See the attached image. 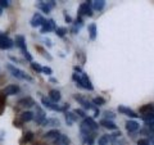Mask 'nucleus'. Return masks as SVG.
<instances>
[{
  "mask_svg": "<svg viewBox=\"0 0 154 145\" xmlns=\"http://www.w3.org/2000/svg\"><path fill=\"white\" fill-rule=\"evenodd\" d=\"M44 21H45L44 17H42L40 13H35L32 19H31V22H30V25H31V27H41Z\"/></svg>",
  "mask_w": 154,
  "mask_h": 145,
  "instance_id": "obj_11",
  "label": "nucleus"
},
{
  "mask_svg": "<svg viewBox=\"0 0 154 145\" xmlns=\"http://www.w3.org/2000/svg\"><path fill=\"white\" fill-rule=\"evenodd\" d=\"M9 7V2L8 0H0V8H8Z\"/></svg>",
  "mask_w": 154,
  "mask_h": 145,
  "instance_id": "obj_40",
  "label": "nucleus"
},
{
  "mask_svg": "<svg viewBox=\"0 0 154 145\" xmlns=\"http://www.w3.org/2000/svg\"><path fill=\"white\" fill-rule=\"evenodd\" d=\"M88 30H89V33H90V40H95L96 35H98V28H96V25L95 23H90Z\"/></svg>",
  "mask_w": 154,
  "mask_h": 145,
  "instance_id": "obj_20",
  "label": "nucleus"
},
{
  "mask_svg": "<svg viewBox=\"0 0 154 145\" xmlns=\"http://www.w3.org/2000/svg\"><path fill=\"white\" fill-rule=\"evenodd\" d=\"M60 122L59 119L57 118H50V119H46L44 123H42V126H59Z\"/></svg>",
  "mask_w": 154,
  "mask_h": 145,
  "instance_id": "obj_25",
  "label": "nucleus"
},
{
  "mask_svg": "<svg viewBox=\"0 0 154 145\" xmlns=\"http://www.w3.org/2000/svg\"><path fill=\"white\" fill-rule=\"evenodd\" d=\"M32 145H49V144H48L46 141H44V140H37V141H35Z\"/></svg>",
  "mask_w": 154,
  "mask_h": 145,
  "instance_id": "obj_42",
  "label": "nucleus"
},
{
  "mask_svg": "<svg viewBox=\"0 0 154 145\" xmlns=\"http://www.w3.org/2000/svg\"><path fill=\"white\" fill-rule=\"evenodd\" d=\"M104 116H105V119H109V121H112V119L116 118V114L113 112H110V110H105Z\"/></svg>",
  "mask_w": 154,
  "mask_h": 145,
  "instance_id": "obj_34",
  "label": "nucleus"
},
{
  "mask_svg": "<svg viewBox=\"0 0 154 145\" xmlns=\"http://www.w3.org/2000/svg\"><path fill=\"white\" fill-rule=\"evenodd\" d=\"M7 69L11 72V75L13 77H16V79L18 80H27V81H32V77H30L25 71H22V69H19L17 68L16 66H13V64H7Z\"/></svg>",
  "mask_w": 154,
  "mask_h": 145,
  "instance_id": "obj_1",
  "label": "nucleus"
},
{
  "mask_svg": "<svg viewBox=\"0 0 154 145\" xmlns=\"http://www.w3.org/2000/svg\"><path fill=\"white\" fill-rule=\"evenodd\" d=\"M105 7V2L104 0H95V2H93V9H95V11H103Z\"/></svg>",
  "mask_w": 154,
  "mask_h": 145,
  "instance_id": "obj_22",
  "label": "nucleus"
},
{
  "mask_svg": "<svg viewBox=\"0 0 154 145\" xmlns=\"http://www.w3.org/2000/svg\"><path fill=\"white\" fill-rule=\"evenodd\" d=\"M79 31H80V28H79V27H76V26H73V27L71 28L72 35H77V33H79Z\"/></svg>",
  "mask_w": 154,
  "mask_h": 145,
  "instance_id": "obj_43",
  "label": "nucleus"
},
{
  "mask_svg": "<svg viewBox=\"0 0 154 145\" xmlns=\"http://www.w3.org/2000/svg\"><path fill=\"white\" fill-rule=\"evenodd\" d=\"M31 68L35 72H37V73H41V72H42V67L38 64L37 62H32V63H31Z\"/></svg>",
  "mask_w": 154,
  "mask_h": 145,
  "instance_id": "obj_32",
  "label": "nucleus"
},
{
  "mask_svg": "<svg viewBox=\"0 0 154 145\" xmlns=\"http://www.w3.org/2000/svg\"><path fill=\"white\" fill-rule=\"evenodd\" d=\"M42 73H45L46 76H51L53 75V69L50 67H42Z\"/></svg>",
  "mask_w": 154,
  "mask_h": 145,
  "instance_id": "obj_38",
  "label": "nucleus"
},
{
  "mask_svg": "<svg viewBox=\"0 0 154 145\" xmlns=\"http://www.w3.org/2000/svg\"><path fill=\"white\" fill-rule=\"evenodd\" d=\"M19 118H21L23 122H30V121H32L33 118H35V114H33L32 112H30V110H26V112H22L21 113Z\"/></svg>",
  "mask_w": 154,
  "mask_h": 145,
  "instance_id": "obj_19",
  "label": "nucleus"
},
{
  "mask_svg": "<svg viewBox=\"0 0 154 145\" xmlns=\"http://www.w3.org/2000/svg\"><path fill=\"white\" fill-rule=\"evenodd\" d=\"M33 139V132H31V131H27L25 135H23V140L27 143V141H31V140Z\"/></svg>",
  "mask_w": 154,
  "mask_h": 145,
  "instance_id": "obj_35",
  "label": "nucleus"
},
{
  "mask_svg": "<svg viewBox=\"0 0 154 145\" xmlns=\"http://www.w3.org/2000/svg\"><path fill=\"white\" fill-rule=\"evenodd\" d=\"M69 144V139L67 135H59L55 140H53V145H68Z\"/></svg>",
  "mask_w": 154,
  "mask_h": 145,
  "instance_id": "obj_15",
  "label": "nucleus"
},
{
  "mask_svg": "<svg viewBox=\"0 0 154 145\" xmlns=\"http://www.w3.org/2000/svg\"><path fill=\"white\" fill-rule=\"evenodd\" d=\"M75 121H77V116L73 112H67L66 113V122H67L68 126H71V125Z\"/></svg>",
  "mask_w": 154,
  "mask_h": 145,
  "instance_id": "obj_21",
  "label": "nucleus"
},
{
  "mask_svg": "<svg viewBox=\"0 0 154 145\" xmlns=\"http://www.w3.org/2000/svg\"><path fill=\"white\" fill-rule=\"evenodd\" d=\"M19 86L18 85H16V84H11V85H8V86H5V89L3 90V93L5 94L7 96L8 95H16V94H18L19 93Z\"/></svg>",
  "mask_w": 154,
  "mask_h": 145,
  "instance_id": "obj_13",
  "label": "nucleus"
},
{
  "mask_svg": "<svg viewBox=\"0 0 154 145\" xmlns=\"http://www.w3.org/2000/svg\"><path fill=\"white\" fill-rule=\"evenodd\" d=\"M14 42H16V46H18L19 49H21L22 53L27 51V49H26V39L23 37L22 35H17V36H16V40H14Z\"/></svg>",
  "mask_w": 154,
  "mask_h": 145,
  "instance_id": "obj_14",
  "label": "nucleus"
},
{
  "mask_svg": "<svg viewBox=\"0 0 154 145\" xmlns=\"http://www.w3.org/2000/svg\"><path fill=\"white\" fill-rule=\"evenodd\" d=\"M93 2H85L80 5L79 8V16H88V17H93Z\"/></svg>",
  "mask_w": 154,
  "mask_h": 145,
  "instance_id": "obj_2",
  "label": "nucleus"
},
{
  "mask_svg": "<svg viewBox=\"0 0 154 145\" xmlns=\"http://www.w3.org/2000/svg\"><path fill=\"white\" fill-rule=\"evenodd\" d=\"M64 21H66L67 23H71V22H72V18H71L66 12H64Z\"/></svg>",
  "mask_w": 154,
  "mask_h": 145,
  "instance_id": "obj_45",
  "label": "nucleus"
},
{
  "mask_svg": "<svg viewBox=\"0 0 154 145\" xmlns=\"http://www.w3.org/2000/svg\"><path fill=\"white\" fill-rule=\"evenodd\" d=\"M100 126H103L107 130H117V126H116V123L113 121H109V119H105V118L100 121Z\"/></svg>",
  "mask_w": 154,
  "mask_h": 145,
  "instance_id": "obj_18",
  "label": "nucleus"
},
{
  "mask_svg": "<svg viewBox=\"0 0 154 145\" xmlns=\"http://www.w3.org/2000/svg\"><path fill=\"white\" fill-rule=\"evenodd\" d=\"M67 32H68L67 27H58L57 30H55V35L59 36V37H64L67 35Z\"/></svg>",
  "mask_w": 154,
  "mask_h": 145,
  "instance_id": "obj_29",
  "label": "nucleus"
},
{
  "mask_svg": "<svg viewBox=\"0 0 154 145\" xmlns=\"http://www.w3.org/2000/svg\"><path fill=\"white\" fill-rule=\"evenodd\" d=\"M58 27H55V22L54 19H48V21H44L42 26L40 28V32L41 33H46V32H50V31H55Z\"/></svg>",
  "mask_w": 154,
  "mask_h": 145,
  "instance_id": "obj_7",
  "label": "nucleus"
},
{
  "mask_svg": "<svg viewBox=\"0 0 154 145\" xmlns=\"http://www.w3.org/2000/svg\"><path fill=\"white\" fill-rule=\"evenodd\" d=\"M18 108H30V107H35L36 103L31 96H27V98H23V99H19L18 100Z\"/></svg>",
  "mask_w": 154,
  "mask_h": 145,
  "instance_id": "obj_8",
  "label": "nucleus"
},
{
  "mask_svg": "<svg viewBox=\"0 0 154 145\" xmlns=\"http://www.w3.org/2000/svg\"><path fill=\"white\" fill-rule=\"evenodd\" d=\"M5 104H7V95L3 93V90L0 91V114L4 112L5 109Z\"/></svg>",
  "mask_w": 154,
  "mask_h": 145,
  "instance_id": "obj_23",
  "label": "nucleus"
},
{
  "mask_svg": "<svg viewBox=\"0 0 154 145\" xmlns=\"http://www.w3.org/2000/svg\"><path fill=\"white\" fill-rule=\"evenodd\" d=\"M118 112L122 113V114H126L127 117H131V118H137L139 117V114L135 112V110L125 107V105H119V107H118Z\"/></svg>",
  "mask_w": 154,
  "mask_h": 145,
  "instance_id": "obj_12",
  "label": "nucleus"
},
{
  "mask_svg": "<svg viewBox=\"0 0 154 145\" xmlns=\"http://www.w3.org/2000/svg\"><path fill=\"white\" fill-rule=\"evenodd\" d=\"M36 107V116H35V121H36V123H38V125H41L42 126V123L46 121V114H45V112L42 110L38 105L36 104L35 105Z\"/></svg>",
  "mask_w": 154,
  "mask_h": 145,
  "instance_id": "obj_9",
  "label": "nucleus"
},
{
  "mask_svg": "<svg viewBox=\"0 0 154 145\" xmlns=\"http://www.w3.org/2000/svg\"><path fill=\"white\" fill-rule=\"evenodd\" d=\"M110 141V136L109 135H102L98 140V145H108Z\"/></svg>",
  "mask_w": 154,
  "mask_h": 145,
  "instance_id": "obj_27",
  "label": "nucleus"
},
{
  "mask_svg": "<svg viewBox=\"0 0 154 145\" xmlns=\"http://www.w3.org/2000/svg\"><path fill=\"white\" fill-rule=\"evenodd\" d=\"M9 58H11V60H13V62H16V63H19V60L17 59L16 57H12V55H9Z\"/></svg>",
  "mask_w": 154,
  "mask_h": 145,
  "instance_id": "obj_47",
  "label": "nucleus"
},
{
  "mask_svg": "<svg viewBox=\"0 0 154 145\" xmlns=\"http://www.w3.org/2000/svg\"><path fill=\"white\" fill-rule=\"evenodd\" d=\"M62 109H63V110H68V109H69V104H68V103H66L63 107H62Z\"/></svg>",
  "mask_w": 154,
  "mask_h": 145,
  "instance_id": "obj_46",
  "label": "nucleus"
},
{
  "mask_svg": "<svg viewBox=\"0 0 154 145\" xmlns=\"http://www.w3.org/2000/svg\"><path fill=\"white\" fill-rule=\"evenodd\" d=\"M76 72H81V68H80V67H77V66H75V68H73ZM81 73H82V72H81Z\"/></svg>",
  "mask_w": 154,
  "mask_h": 145,
  "instance_id": "obj_50",
  "label": "nucleus"
},
{
  "mask_svg": "<svg viewBox=\"0 0 154 145\" xmlns=\"http://www.w3.org/2000/svg\"><path fill=\"white\" fill-rule=\"evenodd\" d=\"M41 103L42 105L46 108V109H50V110H58V112H63V109L59 105H57L55 103H53V101L49 99V98H45V96H42L41 98Z\"/></svg>",
  "mask_w": 154,
  "mask_h": 145,
  "instance_id": "obj_5",
  "label": "nucleus"
},
{
  "mask_svg": "<svg viewBox=\"0 0 154 145\" xmlns=\"http://www.w3.org/2000/svg\"><path fill=\"white\" fill-rule=\"evenodd\" d=\"M137 145H150V141L148 139H140L137 140Z\"/></svg>",
  "mask_w": 154,
  "mask_h": 145,
  "instance_id": "obj_39",
  "label": "nucleus"
},
{
  "mask_svg": "<svg viewBox=\"0 0 154 145\" xmlns=\"http://www.w3.org/2000/svg\"><path fill=\"white\" fill-rule=\"evenodd\" d=\"M125 126H126V130H127V132H128V134H135L136 131H139V127H140V125H139L136 121L128 119V121H126Z\"/></svg>",
  "mask_w": 154,
  "mask_h": 145,
  "instance_id": "obj_10",
  "label": "nucleus"
},
{
  "mask_svg": "<svg viewBox=\"0 0 154 145\" xmlns=\"http://www.w3.org/2000/svg\"><path fill=\"white\" fill-rule=\"evenodd\" d=\"M99 116V109L98 108H95V113H94V117H98Z\"/></svg>",
  "mask_w": 154,
  "mask_h": 145,
  "instance_id": "obj_48",
  "label": "nucleus"
},
{
  "mask_svg": "<svg viewBox=\"0 0 154 145\" xmlns=\"http://www.w3.org/2000/svg\"><path fill=\"white\" fill-rule=\"evenodd\" d=\"M50 82H54V84H55L57 80H55V79H53V77H50Z\"/></svg>",
  "mask_w": 154,
  "mask_h": 145,
  "instance_id": "obj_52",
  "label": "nucleus"
},
{
  "mask_svg": "<svg viewBox=\"0 0 154 145\" xmlns=\"http://www.w3.org/2000/svg\"><path fill=\"white\" fill-rule=\"evenodd\" d=\"M139 112H140L143 116L149 114V113H154V105L153 104H144L139 108Z\"/></svg>",
  "mask_w": 154,
  "mask_h": 145,
  "instance_id": "obj_17",
  "label": "nucleus"
},
{
  "mask_svg": "<svg viewBox=\"0 0 154 145\" xmlns=\"http://www.w3.org/2000/svg\"><path fill=\"white\" fill-rule=\"evenodd\" d=\"M77 86H80V88H82L85 90H89V91L94 90V86H93V84H91L90 79L88 77V75L84 73V72L80 75V82H79V85Z\"/></svg>",
  "mask_w": 154,
  "mask_h": 145,
  "instance_id": "obj_3",
  "label": "nucleus"
},
{
  "mask_svg": "<svg viewBox=\"0 0 154 145\" xmlns=\"http://www.w3.org/2000/svg\"><path fill=\"white\" fill-rule=\"evenodd\" d=\"M73 113L77 114V117H82L84 119L86 118V113H85V110H84V109H75V110H73Z\"/></svg>",
  "mask_w": 154,
  "mask_h": 145,
  "instance_id": "obj_36",
  "label": "nucleus"
},
{
  "mask_svg": "<svg viewBox=\"0 0 154 145\" xmlns=\"http://www.w3.org/2000/svg\"><path fill=\"white\" fill-rule=\"evenodd\" d=\"M62 98V95H60V91L59 90H57V89H53L49 91V99L53 101V103H58V101L60 100Z\"/></svg>",
  "mask_w": 154,
  "mask_h": 145,
  "instance_id": "obj_16",
  "label": "nucleus"
},
{
  "mask_svg": "<svg viewBox=\"0 0 154 145\" xmlns=\"http://www.w3.org/2000/svg\"><path fill=\"white\" fill-rule=\"evenodd\" d=\"M23 57L26 58V60H28V62H31V63H32V55H31L28 51H25V53H23Z\"/></svg>",
  "mask_w": 154,
  "mask_h": 145,
  "instance_id": "obj_41",
  "label": "nucleus"
},
{
  "mask_svg": "<svg viewBox=\"0 0 154 145\" xmlns=\"http://www.w3.org/2000/svg\"><path fill=\"white\" fill-rule=\"evenodd\" d=\"M7 79H5V76H2V77H0V84H3V82L4 81H5Z\"/></svg>",
  "mask_w": 154,
  "mask_h": 145,
  "instance_id": "obj_49",
  "label": "nucleus"
},
{
  "mask_svg": "<svg viewBox=\"0 0 154 145\" xmlns=\"http://www.w3.org/2000/svg\"><path fill=\"white\" fill-rule=\"evenodd\" d=\"M2 14H3V9L0 8V17H2Z\"/></svg>",
  "mask_w": 154,
  "mask_h": 145,
  "instance_id": "obj_53",
  "label": "nucleus"
},
{
  "mask_svg": "<svg viewBox=\"0 0 154 145\" xmlns=\"http://www.w3.org/2000/svg\"><path fill=\"white\" fill-rule=\"evenodd\" d=\"M140 134L143 135V136H149V137H153L154 136V131H153L152 128L146 127V126L140 130Z\"/></svg>",
  "mask_w": 154,
  "mask_h": 145,
  "instance_id": "obj_28",
  "label": "nucleus"
},
{
  "mask_svg": "<svg viewBox=\"0 0 154 145\" xmlns=\"http://www.w3.org/2000/svg\"><path fill=\"white\" fill-rule=\"evenodd\" d=\"M73 99H75L84 109H88V110H89V109H93V108H94L93 104H91L90 101L86 99L84 95H81V94H75V95H73Z\"/></svg>",
  "mask_w": 154,
  "mask_h": 145,
  "instance_id": "obj_4",
  "label": "nucleus"
},
{
  "mask_svg": "<svg viewBox=\"0 0 154 145\" xmlns=\"http://www.w3.org/2000/svg\"><path fill=\"white\" fill-rule=\"evenodd\" d=\"M36 7H37L38 9H41V11L44 12V13H46V14L51 11V9H50L49 7H48V4H46L45 2H38V3L36 4Z\"/></svg>",
  "mask_w": 154,
  "mask_h": 145,
  "instance_id": "obj_26",
  "label": "nucleus"
},
{
  "mask_svg": "<svg viewBox=\"0 0 154 145\" xmlns=\"http://www.w3.org/2000/svg\"><path fill=\"white\" fill-rule=\"evenodd\" d=\"M141 119L145 121V123L154 122V113H149V114H145V116H141Z\"/></svg>",
  "mask_w": 154,
  "mask_h": 145,
  "instance_id": "obj_31",
  "label": "nucleus"
},
{
  "mask_svg": "<svg viewBox=\"0 0 154 145\" xmlns=\"http://www.w3.org/2000/svg\"><path fill=\"white\" fill-rule=\"evenodd\" d=\"M46 4H48V7H49L50 9H53V8L55 7V2H54V0H50V2H46Z\"/></svg>",
  "mask_w": 154,
  "mask_h": 145,
  "instance_id": "obj_44",
  "label": "nucleus"
},
{
  "mask_svg": "<svg viewBox=\"0 0 154 145\" xmlns=\"http://www.w3.org/2000/svg\"><path fill=\"white\" fill-rule=\"evenodd\" d=\"M35 49H36V50H37L38 53H41V54L44 55L45 58H48V60H51V57L49 55V53H46V51H45L44 49H42L41 46H35Z\"/></svg>",
  "mask_w": 154,
  "mask_h": 145,
  "instance_id": "obj_33",
  "label": "nucleus"
},
{
  "mask_svg": "<svg viewBox=\"0 0 154 145\" xmlns=\"http://www.w3.org/2000/svg\"><path fill=\"white\" fill-rule=\"evenodd\" d=\"M13 45H14V41L12 39H9L5 35H0V49L2 50L11 49V48H13Z\"/></svg>",
  "mask_w": 154,
  "mask_h": 145,
  "instance_id": "obj_6",
  "label": "nucleus"
},
{
  "mask_svg": "<svg viewBox=\"0 0 154 145\" xmlns=\"http://www.w3.org/2000/svg\"><path fill=\"white\" fill-rule=\"evenodd\" d=\"M45 42H46V45H48V46H51V44H50V41H49V40H45Z\"/></svg>",
  "mask_w": 154,
  "mask_h": 145,
  "instance_id": "obj_51",
  "label": "nucleus"
},
{
  "mask_svg": "<svg viewBox=\"0 0 154 145\" xmlns=\"http://www.w3.org/2000/svg\"><path fill=\"white\" fill-rule=\"evenodd\" d=\"M60 135V132L58 131L57 128H54V130H49V131H48L46 134H45V137L46 139H51V140H55L58 136H59Z\"/></svg>",
  "mask_w": 154,
  "mask_h": 145,
  "instance_id": "obj_24",
  "label": "nucleus"
},
{
  "mask_svg": "<svg viewBox=\"0 0 154 145\" xmlns=\"http://www.w3.org/2000/svg\"><path fill=\"white\" fill-rule=\"evenodd\" d=\"M93 103L95 104V105H104L105 104V99L104 98H102V96H96V98H94L93 99Z\"/></svg>",
  "mask_w": 154,
  "mask_h": 145,
  "instance_id": "obj_30",
  "label": "nucleus"
},
{
  "mask_svg": "<svg viewBox=\"0 0 154 145\" xmlns=\"http://www.w3.org/2000/svg\"><path fill=\"white\" fill-rule=\"evenodd\" d=\"M23 123H25V122H23V121L21 119V118H16V119H14L13 121V125H14V127H18V128H21L22 126H23Z\"/></svg>",
  "mask_w": 154,
  "mask_h": 145,
  "instance_id": "obj_37",
  "label": "nucleus"
}]
</instances>
